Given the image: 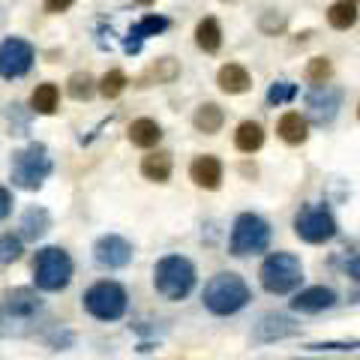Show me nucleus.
Masks as SVG:
<instances>
[{
    "instance_id": "obj_1",
    "label": "nucleus",
    "mask_w": 360,
    "mask_h": 360,
    "mask_svg": "<svg viewBox=\"0 0 360 360\" xmlns=\"http://www.w3.org/2000/svg\"><path fill=\"white\" fill-rule=\"evenodd\" d=\"M252 300V291L246 285V279L240 274H231V270H222V274L210 276L207 285H205V295H201V303H205V309L219 315H238L240 309L250 307Z\"/></svg>"
},
{
    "instance_id": "obj_2",
    "label": "nucleus",
    "mask_w": 360,
    "mask_h": 360,
    "mask_svg": "<svg viewBox=\"0 0 360 360\" xmlns=\"http://www.w3.org/2000/svg\"><path fill=\"white\" fill-rule=\"evenodd\" d=\"M42 315V297L27 285L9 288L0 295V333L21 336Z\"/></svg>"
},
{
    "instance_id": "obj_3",
    "label": "nucleus",
    "mask_w": 360,
    "mask_h": 360,
    "mask_svg": "<svg viewBox=\"0 0 360 360\" xmlns=\"http://www.w3.org/2000/svg\"><path fill=\"white\" fill-rule=\"evenodd\" d=\"M198 283L195 264L184 255H165L153 267V288L165 300H186Z\"/></svg>"
},
{
    "instance_id": "obj_4",
    "label": "nucleus",
    "mask_w": 360,
    "mask_h": 360,
    "mask_svg": "<svg viewBox=\"0 0 360 360\" xmlns=\"http://www.w3.org/2000/svg\"><path fill=\"white\" fill-rule=\"evenodd\" d=\"M258 283L267 295H291L297 291L300 283H303V264L295 252H270L264 262H262V270H258Z\"/></svg>"
},
{
    "instance_id": "obj_5",
    "label": "nucleus",
    "mask_w": 360,
    "mask_h": 360,
    "mask_svg": "<svg viewBox=\"0 0 360 360\" xmlns=\"http://www.w3.org/2000/svg\"><path fill=\"white\" fill-rule=\"evenodd\" d=\"M51 172H54V162H51V156H49V148L39 144V141H33V144H27L25 150L13 153L9 180H13V186L33 193V189H39L45 180L51 177Z\"/></svg>"
},
{
    "instance_id": "obj_6",
    "label": "nucleus",
    "mask_w": 360,
    "mask_h": 360,
    "mask_svg": "<svg viewBox=\"0 0 360 360\" xmlns=\"http://www.w3.org/2000/svg\"><path fill=\"white\" fill-rule=\"evenodd\" d=\"M270 238H274V231H270L267 219H262L258 213H240L229 234V252L234 258L262 255V252H267Z\"/></svg>"
},
{
    "instance_id": "obj_7",
    "label": "nucleus",
    "mask_w": 360,
    "mask_h": 360,
    "mask_svg": "<svg viewBox=\"0 0 360 360\" xmlns=\"http://www.w3.org/2000/svg\"><path fill=\"white\" fill-rule=\"evenodd\" d=\"M75 264L66 250L60 246H42L33 258V283L42 291H63L72 283Z\"/></svg>"
},
{
    "instance_id": "obj_8",
    "label": "nucleus",
    "mask_w": 360,
    "mask_h": 360,
    "mask_svg": "<svg viewBox=\"0 0 360 360\" xmlns=\"http://www.w3.org/2000/svg\"><path fill=\"white\" fill-rule=\"evenodd\" d=\"M84 309L94 315L96 321H117L127 315L129 307V295L120 283H111V279H103V283H94L84 291Z\"/></svg>"
},
{
    "instance_id": "obj_9",
    "label": "nucleus",
    "mask_w": 360,
    "mask_h": 360,
    "mask_svg": "<svg viewBox=\"0 0 360 360\" xmlns=\"http://www.w3.org/2000/svg\"><path fill=\"white\" fill-rule=\"evenodd\" d=\"M295 234L303 243H328L340 234V225H336V217L330 213L328 205H303L295 217Z\"/></svg>"
},
{
    "instance_id": "obj_10",
    "label": "nucleus",
    "mask_w": 360,
    "mask_h": 360,
    "mask_svg": "<svg viewBox=\"0 0 360 360\" xmlns=\"http://www.w3.org/2000/svg\"><path fill=\"white\" fill-rule=\"evenodd\" d=\"M297 333H300V324L295 319H288V315H283V312H267L252 328V342L255 345H270V342L291 340V336H297Z\"/></svg>"
},
{
    "instance_id": "obj_11",
    "label": "nucleus",
    "mask_w": 360,
    "mask_h": 360,
    "mask_svg": "<svg viewBox=\"0 0 360 360\" xmlns=\"http://www.w3.org/2000/svg\"><path fill=\"white\" fill-rule=\"evenodd\" d=\"M340 105H342V90L340 87L315 84L307 94V115H309V120L321 123V127L340 115Z\"/></svg>"
},
{
    "instance_id": "obj_12",
    "label": "nucleus",
    "mask_w": 360,
    "mask_h": 360,
    "mask_svg": "<svg viewBox=\"0 0 360 360\" xmlns=\"http://www.w3.org/2000/svg\"><path fill=\"white\" fill-rule=\"evenodd\" d=\"M33 66V45L25 39H4L0 42V75L21 78Z\"/></svg>"
},
{
    "instance_id": "obj_13",
    "label": "nucleus",
    "mask_w": 360,
    "mask_h": 360,
    "mask_svg": "<svg viewBox=\"0 0 360 360\" xmlns=\"http://www.w3.org/2000/svg\"><path fill=\"white\" fill-rule=\"evenodd\" d=\"M132 243L127 238H120V234H103L96 243H94V258L99 267H108V270H120L132 262Z\"/></svg>"
},
{
    "instance_id": "obj_14",
    "label": "nucleus",
    "mask_w": 360,
    "mask_h": 360,
    "mask_svg": "<svg viewBox=\"0 0 360 360\" xmlns=\"http://www.w3.org/2000/svg\"><path fill=\"white\" fill-rule=\"evenodd\" d=\"M336 291L328 288V285H309V288H303L295 295V300H291V309L295 312H303V315H319L324 309H330L336 307Z\"/></svg>"
},
{
    "instance_id": "obj_15",
    "label": "nucleus",
    "mask_w": 360,
    "mask_h": 360,
    "mask_svg": "<svg viewBox=\"0 0 360 360\" xmlns=\"http://www.w3.org/2000/svg\"><path fill=\"white\" fill-rule=\"evenodd\" d=\"M189 180L198 186V189H219L222 186V162L217 160L213 153H201L189 165Z\"/></svg>"
},
{
    "instance_id": "obj_16",
    "label": "nucleus",
    "mask_w": 360,
    "mask_h": 360,
    "mask_svg": "<svg viewBox=\"0 0 360 360\" xmlns=\"http://www.w3.org/2000/svg\"><path fill=\"white\" fill-rule=\"evenodd\" d=\"M18 229H21V238L37 243V240H39V238H45V234H49V229H51V217H49V210L39 207V205L27 207L25 213H21V219H18Z\"/></svg>"
},
{
    "instance_id": "obj_17",
    "label": "nucleus",
    "mask_w": 360,
    "mask_h": 360,
    "mask_svg": "<svg viewBox=\"0 0 360 360\" xmlns=\"http://www.w3.org/2000/svg\"><path fill=\"white\" fill-rule=\"evenodd\" d=\"M217 84H219L222 94L238 96V94H246V90L252 87V78L240 63H225L222 70L217 72Z\"/></svg>"
},
{
    "instance_id": "obj_18",
    "label": "nucleus",
    "mask_w": 360,
    "mask_h": 360,
    "mask_svg": "<svg viewBox=\"0 0 360 360\" xmlns=\"http://www.w3.org/2000/svg\"><path fill=\"white\" fill-rule=\"evenodd\" d=\"M165 27H168V18H162V15H148V18H141L139 25L129 30V37H127V42H123V49H127L129 54H135V51L141 49L144 39L156 37V33H162Z\"/></svg>"
},
{
    "instance_id": "obj_19",
    "label": "nucleus",
    "mask_w": 360,
    "mask_h": 360,
    "mask_svg": "<svg viewBox=\"0 0 360 360\" xmlns=\"http://www.w3.org/2000/svg\"><path fill=\"white\" fill-rule=\"evenodd\" d=\"M276 132L285 144H303L309 139V123H307V117H300L297 111H285L276 123Z\"/></svg>"
},
{
    "instance_id": "obj_20",
    "label": "nucleus",
    "mask_w": 360,
    "mask_h": 360,
    "mask_svg": "<svg viewBox=\"0 0 360 360\" xmlns=\"http://www.w3.org/2000/svg\"><path fill=\"white\" fill-rule=\"evenodd\" d=\"M162 139V129H160V123L150 120V117H139V120H132L129 123V141L135 144V148H156Z\"/></svg>"
},
{
    "instance_id": "obj_21",
    "label": "nucleus",
    "mask_w": 360,
    "mask_h": 360,
    "mask_svg": "<svg viewBox=\"0 0 360 360\" xmlns=\"http://www.w3.org/2000/svg\"><path fill=\"white\" fill-rule=\"evenodd\" d=\"M172 168H174L172 153H165V150L148 153L141 160V174L148 177V180H153V184H165V180L172 177Z\"/></svg>"
},
{
    "instance_id": "obj_22",
    "label": "nucleus",
    "mask_w": 360,
    "mask_h": 360,
    "mask_svg": "<svg viewBox=\"0 0 360 360\" xmlns=\"http://www.w3.org/2000/svg\"><path fill=\"white\" fill-rule=\"evenodd\" d=\"M262 144H264L262 123L243 120L240 127H238V132H234V148H238L240 153H255V150H262Z\"/></svg>"
},
{
    "instance_id": "obj_23",
    "label": "nucleus",
    "mask_w": 360,
    "mask_h": 360,
    "mask_svg": "<svg viewBox=\"0 0 360 360\" xmlns=\"http://www.w3.org/2000/svg\"><path fill=\"white\" fill-rule=\"evenodd\" d=\"M222 123H225V115H222V108L217 103H205V105H198L195 108V115H193V127L198 132H205V135H217L222 129Z\"/></svg>"
},
{
    "instance_id": "obj_24",
    "label": "nucleus",
    "mask_w": 360,
    "mask_h": 360,
    "mask_svg": "<svg viewBox=\"0 0 360 360\" xmlns=\"http://www.w3.org/2000/svg\"><path fill=\"white\" fill-rule=\"evenodd\" d=\"M180 75V66L177 60L172 58H162V60H156L150 70H144V75L139 78V87H150V84H168V82H174V78Z\"/></svg>"
},
{
    "instance_id": "obj_25",
    "label": "nucleus",
    "mask_w": 360,
    "mask_h": 360,
    "mask_svg": "<svg viewBox=\"0 0 360 360\" xmlns=\"http://www.w3.org/2000/svg\"><path fill=\"white\" fill-rule=\"evenodd\" d=\"M58 103H60V90H58V84H51V82L39 84L30 94V108L37 111V115H54V111H58Z\"/></svg>"
},
{
    "instance_id": "obj_26",
    "label": "nucleus",
    "mask_w": 360,
    "mask_h": 360,
    "mask_svg": "<svg viewBox=\"0 0 360 360\" xmlns=\"http://www.w3.org/2000/svg\"><path fill=\"white\" fill-rule=\"evenodd\" d=\"M195 42H198V49L201 51H219V45H222V30H219V21L217 18H205V21H198V27H195Z\"/></svg>"
},
{
    "instance_id": "obj_27",
    "label": "nucleus",
    "mask_w": 360,
    "mask_h": 360,
    "mask_svg": "<svg viewBox=\"0 0 360 360\" xmlns=\"http://www.w3.org/2000/svg\"><path fill=\"white\" fill-rule=\"evenodd\" d=\"M328 21L336 30L354 27L357 25V4L354 0H336V4H330V9H328Z\"/></svg>"
},
{
    "instance_id": "obj_28",
    "label": "nucleus",
    "mask_w": 360,
    "mask_h": 360,
    "mask_svg": "<svg viewBox=\"0 0 360 360\" xmlns=\"http://www.w3.org/2000/svg\"><path fill=\"white\" fill-rule=\"evenodd\" d=\"M21 234H13V231H6V234H0V267H9V264H15L21 252H25V246H21Z\"/></svg>"
},
{
    "instance_id": "obj_29",
    "label": "nucleus",
    "mask_w": 360,
    "mask_h": 360,
    "mask_svg": "<svg viewBox=\"0 0 360 360\" xmlns=\"http://www.w3.org/2000/svg\"><path fill=\"white\" fill-rule=\"evenodd\" d=\"M94 78H90L87 72H72L70 75V96L78 99V103H84V99L94 96Z\"/></svg>"
},
{
    "instance_id": "obj_30",
    "label": "nucleus",
    "mask_w": 360,
    "mask_h": 360,
    "mask_svg": "<svg viewBox=\"0 0 360 360\" xmlns=\"http://www.w3.org/2000/svg\"><path fill=\"white\" fill-rule=\"evenodd\" d=\"M123 87H127V75H123L120 70H111L103 75V82H99V94H103L105 99H115L123 94Z\"/></svg>"
},
{
    "instance_id": "obj_31",
    "label": "nucleus",
    "mask_w": 360,
    "mask_h": 360,
    "mask_svg": "<svg viewBox=\"0 0 360 360\" xmlns=\"http://www.w3.org/2000/svg\"><path fill=\"white\" fill-rule=\"evenodd\" d=\"M330 75H333V66L328 58H312L309 66H307V78L312 84H328L330 82Z\"/></svg>"
},
{
    "instance_id": "obj_32",
    "label": "nucleus",
    "mask_w": 360,
    "mask_h": 360,
    "mask_svg": "<svg viewBox=\"0 0 360 360\" xmlns=\"http://www.w3.org/2000/svg\"><path fill=\"white\" fill-rule=\"evenodd\" d=\"M295 96H297V87L291 82H276V84H270V90H267V103L270 105H285Z\"/></svg>"
},
{
    "instance_id": "obj_33",
    "label": "nucleus",
    "mask_w": 360,
    "mask_h": 360,
    "mask_svg": "<svg viewBox=\"0 0 360 360\" xmlns=\"http://www.w3.org/2000/svg\"><path fill=\"white\" fill-rule=\"evenodd\" d=\"M333 264L342 270V274L360 285V252H342L340 258H333Z\"/></svg>"
},
{
    "instance_id": "obj_34",
    "label": "nucleus",
    "mask_w": 360,
    "mask_h": 360,
    "mask_svg": "<svg viewBox=\"0 0 360 360\" xmlns=\"http://www.w3.org/2000/svg\"><path fill=\"white\" fill-rule=\"evenodd\" d=\"M360 348V340H324V342H309L307 352H354Z\"/></svg>"
},
{
    "instance_id": "obj_35",
    "label": "nucleus",
    "mask_w": 360,
    "mask_h": 360,
    "mask_svg": "<svg viewBox=\"0 0 360 360\" xmlns=\"http://www.w3.org/2000/svg\"><path fill=\"white\" fill-rule=\"evenodd\" d=\"M9 210H13V193L6 186H0V222L9 217Z\"/></svg>"
},
{
    "instance_id": "obj_36",
    "label": "nucleus",
    "mask_w": 360,
    "mask_h": 360,
    "mask_svg": "<svg viewBox=\"0 0 360 360\" xmlns=\"http://www.w3.org/2000/svg\"><path fill=\"white\" fill-rule=\"evenodd\" d=\"M72 0H45V13H66Z\"/></svg>"
},
{
    "instance_id": "obj_37",
    "label": "nucleus",
    "mask_w": 360,
    "mask_h": 360,
    "mask_svg": "<svg viewBox=\"0 0 360 360\" xmlns=\"http://www.w3.org/2000/svg\"><path fill=\"white\" fill-rule=\"evenodd\" d=\"M135 4H141V6H148V4H153V0H135Z\"/></svg>"
},
{
    "instance_id": "obj_38",
    "label": "nucleus",
    "mask_w": 360,
    "mask_h": 360,
    "mask_svg": "<svg viewBox=\"0 0 360 360\" xmlns=\"http://www.w3.org/2000/svg\"><path fill=\"white\" fill-rule=\"evenodd\" d=\"M357 117H360V105H357Z\"/></svg>"
},
{
    "instance_id": "obj_39",
    "label": "nucleus",
    "mask_w": 360,
    "mask_h": 360,
    "mask_svg": "<svg viewBox=\"0 0 360 360\" xmlns=\"http://www.w3.org/2000/svg\"><path fill=\"white\" fill-rule=\"evenodd\" d=\"M354 4H360V0H354Z\"/></svg>"
}]
</instances>
